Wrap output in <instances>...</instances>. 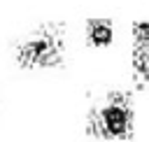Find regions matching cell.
I'll return each instance as SVG.
<instances>
[{"label": "cell", "instance_id": "1", "mask_svg": "<svg viewBox=\"0 0 149 142\" xmlns=\"http://www.w3.org/2000/svg\"><path fill=\"white\" fill-rule=\"evenodd\" d=\"M88 130L105 140L133 135V102L126 93H109L88 116Z\"/></svg>", "mask_w": 149, "mask_h": 142}, {"label": "cell", "instance_id": "2", "mask_svg": "<svg viewBox=\"0 0 149 142\" xmlns=\"http://www.w3.org/2000/svg\"><path fill=\"white\" fill-rule=\"evenodd\" d=\"M63 47H65L63 26H44L19 44L16 56L19 63L26 68H47L61 63Z\"/></svg>", "mask_w": 149, "mask_h": 142}, {"label": "cell", "instance_id": "3", "mask_svg": "<svg viewBox=\"0 0 149 142\" xmlns=\"http://www.w3.org/2000/svg\"><path fill=\"white\" fill-rule=\"evenodd\" d=\"M114 40V26L109 19H88L86 23V42L91 47H109Z\"/></svg>", "mask_w": 149, "mask_h": 142}, {"label": "cell", "instance_id": "4", "mask_svg": "<svg viewBox=\"0 0 149 142\" xmlns=\"http://www.w3.org/2000/svg\"><path fill=\"white\" fill-rule=\"evenodd\" d=\"M133 72L140 88H149V44H133Z\"/></svg>", "mask_w": 149, "mask_h": 142}, {"label": "cell", "instance_id": "5", "mask_svg": "<svg viewBox=\"0 0 149 142\" xmlns=\"http://www.w3.org/2000/svg\"><path fill=\"white\" fill-rule=\"evenodd\" d=\"M133 44H149V21L133 23Z\"/></svg>", "mask_w": 149, "mask_h": 142}]
</instances>
